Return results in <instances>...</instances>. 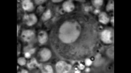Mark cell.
I'll use <instances>...</instances> for the list:
<instances>
[{"label": "cell", "mask_w": 131, "mask_h": 73, "mask_svg": "<svg viewBox=\"0 0 131 73\" xmlns=\"http://www.w3.org/2000/svg\"><path fill=\"white\" fill-rule=\"evenodd\" d=\"M92 62L91 60L89 59H87L85 61V64L86 65L89 66L91 64H92Z\"/></svg>", "instance_id": "obj_13"}, {"label": "cell", "mask_w": 131, "mask_h": 73, "mask_svg": "<svg viewBox=\"0 0 131 73\" xmlns=\"http://www.w3.org/2000/svg\"><path fill=\"white\" fill-rule=\"evenodd\" d=\"M25 57L27 58H29L31 56V54L27 52L25 54Z\"/></svg>", "instance_id": "obj_14"}, {"label": "cell", "mask_w": 131, "mask_h": 73, "mask_svg": "<svg viewBox=\"0 0 131 73\" xmlns=\"http://www.w3.org/2000/svg\"><path fill=\"white\" fill-rule=\"evenodd\" d=\"M22 6L24 9L27 11H30L33 8V3L30 0L23 1Z\"/></svg>", "instance_id": "obj_6"}, {"label": "cell", "mask_w": 131, "mask_h": 73, "mask_svg": "<svg viewBox=\"0 0 131 73\" xmlns=\"http://www.w3.org/2000/svg\"><path fill=\"white\" fill-rule=\"evenodd\" d=\"M34 35V33L30 30H26L23 32L22 36L24 39L26 41H28L33 38Z\"/></svg>", "instance_id": "obj_5"}, {"label": "cell", "mask_w": 131, "mask_h": 73, "mask_svg": "<svg viewBox=\"0 0 131 73\" xmlns=\"http://www.w3.org/2000/svg\"><path fill=\"white\" fill-rule=\"evenodd\" d=\"M46 70L48 71V73H53V70L52 68L50 65H47L46 67Z\"/></svg>", "instance_id": "obj_12"}, {"label": "cell", "mask_w": 131, "mask_h": 73, "mask_svg": "<svg viewBox=\"0 0 131 73\" xmlns=\"http://www.w3.org/2000/svg\"><path fill=\"white\" fill-rule=\"evenodd\" d=\"M71 67L65 62L61 61L57 63L56 65V70L58 73H66L68 72Z\"/></svg>", "instance_id": "obj_1"}, {"label": "cell", "mask_w": 131, "mask_h": 73, "mask_svg": "<svg viewBox=\"0 0 131 73\" xmlns=\"http://www.w3.org/2000/svg\"><path fill=\"white\" fill-rule=\"evenodd\" d=\"M100 22L104 24H106L108 22L109 19L106 15L103 13L100 15Z\"/></svg>", "instance_id": "obj_10"}, {"label": "cell", "mask_w": 131, "mask_h": 73, "mask_svg": "<svg viewBox=\"0 0 131 73\" xmlns=\"http://www.w3.org/2000/svg\"><path fill=\"white\" fill-rule=\"evenodd\" d=\"M63 8L65 11L70 12L73 10L74 8L73 4L70 2H66L63 4Z\"/></svg>", "instance_id": "obj_8"}, {"label": "cell", "mask_w": 131, "mask_h": 73, "mask_svg": "<svg viewBox=\"0 0 131 73\" xmlns=\"http://www.w3.org/2000/svg\"><path fill=\"white\" fill-rule=\"evenodd\" d=\"M111 32L109 31H105L102 34V39L106 43H109L111 41Z\"/></svg>", "instance_id": "obj_4"}, {"label": "cell", "mask_w": 131, "mask_h": 73, "mask_svg": "<svg viewBox=\"0 0 131 73\" xmlns=\"http://www.w3.org/2000/svg\"><path fill=\"white\" fill-rule=\"evenodd\" d=\"M26 60L24 58H19L18 60V63L21 65H23L26 63Z\"/></svg>", "instance_id": "obj_11"}, {"label": "cell", "mask_w": 131, "mask_h": 73, "mask_svg": "<svg viewBox=\"0 0 131 73\" xmlns=\"http://www.w3.org/2000/svg\"><path fill=\"white\" fill-rule=\"evenodd\" d=\"M79 67L80 69L82 70V69H83L84 68V66L83 65H82V64H81Z\"/></svg>", "instance_id": "obj_16"}, {"label": "cell", "mask_w": 131, "mask_h": 73, "mask_svg": "<svg viewBox=\"0 0 131 73\" xmlns=\"http://www.w3.org/2000/svg\"><path fill=\"white\" fill-rule=\"evenodd\" d=\"M54 2H60V1H62V0H53L52 1Z\"/></svg>", "instance_id": "obj_17"}, {"label": "cell", "mask_w": 131, "mask_h": 73, "mask_svg": "<svg viewBox=\"0 0 131 73\" xmlns=\"http://www.w3.org/2000/svg\"><path fill=\"white\" fill-rule=\"evenodd\" d=\"M25 18L27 19L28 21L27 23V24L29 26L32 25L37 22V18L36 16L33 14L29 15H27L25 16Z\"/></svg>", "instance_id": "obj_3"}, {"label": "cell", "mask_w": 131, "mask_h": 73, "mask_svg": "<svg viewBox=\"0 0 131 73\" xmlns=\"http://www.w3.org/2000/svg\"><path fill=\"white\" fill-rule=\"evenodd\" d=\"M22 73H28L27 71L25 70H23L22 71Z\"/></svg>", "instance_id": "obj_18"}, {"label": "cell", "mask_w": 131, "mask_h": 73, "mask_svg": "<svg viewBox=\"0 0 131 73\" xmlns=\"http://www.w3.org/2000/svg\"><path fill=\"white\" fill-rule=\"evenodd\" d=\"M48 39L47 34L45 32H41L39 35L38 40L41 43L43 44L45 43Z\"/></svg>", "instance_id": "obj_7"}, {"label": "cell", "mask_w": 131, "mask_h": 73, "mask_svg": "<svg viewBox=\"0 0 131 73\" xmlns=\"http://www.w3.org/2000/svg\"><path fill=\"white\" fill-rule=\"evenodd\" d=\"M39 54L41 61H44L49 59L51 58V54L49 50L44 49L40 51Z\"/></svg>", "instance_id": "obj_2"}, {"label": "cell", "mask_w": 131, "mask_h": 73, "mask_svg": "<svg viewBox=\"0 0 131 73\" xmlns=\"http://www.w3.org/2000/svg\"><path fill=\"white\" fill-rule=\"evenodd\" d=\"M45 1L44 0H41H41H36L35 1L36 2V3L37 4H40V3H42L44 1Z\"/></svg>", "instance_id": "obj_15"}, {"label": "cell", "mask_w": 131, "mask_h": 73, "mask_svg": "<svg viewBox=\"0 0 131 73\" xmlns=\"http://www.w3.org/2000/svg\"><path fill=\"white\" fill-rule=\"evenodd\" d=\"M51 12L48 10L43 14L42 17V19L43 21H46L49 19L51 17Z\"/></svg>", "instance_id": "obj_9"}]
</instances>
